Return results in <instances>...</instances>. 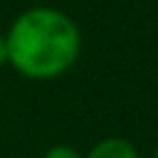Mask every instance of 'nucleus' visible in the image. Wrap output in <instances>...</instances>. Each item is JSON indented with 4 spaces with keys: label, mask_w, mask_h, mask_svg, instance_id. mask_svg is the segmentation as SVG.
Masks as SVG:
<instances>
[{
    "label": "nucleus",
    "mask_w": 158,
    "mask_h": 158,
    "mask_svg": "<svg viewBox=\"0 0 158 158\" xmlns=\"http://www.w3.org/2000/svg\"><path fill=\"white\" fill-rule=\"evenodd\" d=\"M84 158H141L138 156V148L128 141V138H121V136H106L101 141H96Z\"/></svg>",
    "instance_id": "f03ea898"
},
{
    "label": "nucleus",
    "mask_w": 158,
    "mask_h": 158,
    "mask_svg": "<svg viewBox=\"0 0 158 158\" xmlns=\"http://www.w3.org/2000/svg\"><path fill=\"white\" fill-rule=\"evenodd\" d=\"M42 158H84V153H79L74 146H69V143H54V146H49L47 151H44V156Z\"/></svg>",
    "instance_id": "7ed1b4c3"
},
{
    "label": "nucleus",
    "mask_w": 158,
    "mask_h": 158,
    "mask_svg": "<svg viewBox=\"0 0 158 158\" xmlns=\"http://www.w3.org/2000/svg\"><path fill=\"white\" fill-rule=\"evenodd\" d=\"M7 64L25 79L49 81L67 74L81 54V30L52 5L22 10L5 32Z\"/></svg>",
    "instance_id": "f257e3e1"
},
{
    "label": "nucleus",
    "mask_w": 158,
    "mask_h": 158,
    "mask_svg": "<svg viewBox=\"0 0 158 158\" xmlns=\"http://www.w3.org/2000/svg\"><path fill=\"white\" fill-rule=\"evenodd\" d=\"M7 64V42H5V35H0V67Z\"/></svg>",
    "instance_id": "20e7f679"
},
{
    "label": "nucleus",
    "mask_w": 158,
    "mask_h": 158,
    "mask_svg": "<svg viewBox=\"0 0 158 158\" xmlns=\"http://www.w3.org/2000/svg\"><path fill=\"white\" fill-rule=\"evenodd\" d=\"M151 158H158V146L153 148V156H151Z\"/></svg>",
    "instance_id": "39448f33"
}]
</instances>
